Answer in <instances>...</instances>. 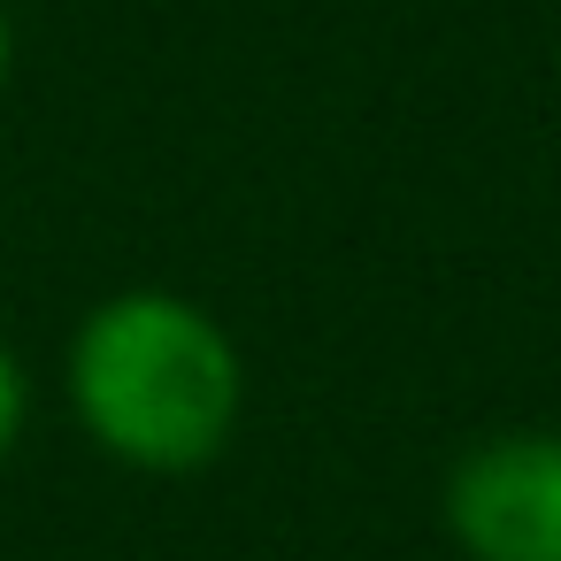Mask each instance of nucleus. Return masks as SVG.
Wrapping results in <instances>:
<instances>
[{
	"label": "nucleus",
	"instance_id": "f257e3e1",
	"mask_svg": "<svg viewBox=\"0 0 561 561\" xmlns=\"http://www.w3.org/2000/svg\"><path fill=\"white\" fill-rule=\"evenodd\" d=\"M62 385L85 438L139 477L208 469L247 415L239 339L216 323V308L170 285H124L93 300L70 331Z\"/></svg>",
	"mask_w": 561,
	"mask_h": 561
},
{
	"label": "nucleus",
	"instance_id": "f03ea898",
	"mask_svg": "<svg viewBox=\"0 0 561 561\" xmlns=\"http://www.w3.org/2000/svg\"><path fill=\"white\" fill-rule=\"evenodd\" d=\"M461 561H561V431L477 438L438 492Z\"/></svg>",
	"mask_w": 561,
	"mask_h": 561
},
{
	"label": "nucleus",
	"instance_id": "7ed1b4c3",
	"mask_svg": "<svg viewBox=\"0 0 561 561\" xmlns=\"http://www.w3.org/2000/svg\"><path fill=\"white\" fill-rule=\"evenodd\" d=\"M24 415H32V377H24L16 346L0 339V461L16 454V438H24Z\"/></svg>",
	"mask_w": 561,
	"mask_h": 561
},
{
	"label": "nucleus",
	"instance_id": "20e7f679",
	"mask_svg": "<svg viewBox=\"0 0 561 561\" xmlns=\"http://www.w3.org/2000/svg\"><path fill=\"white\" fill-rule=\"evenodd\" d=\"M16 78V16H9V0H0V93H9Z\"/></svg>",
	"mask_w": 561,
	"mask_h": 561
}]
</instances>
